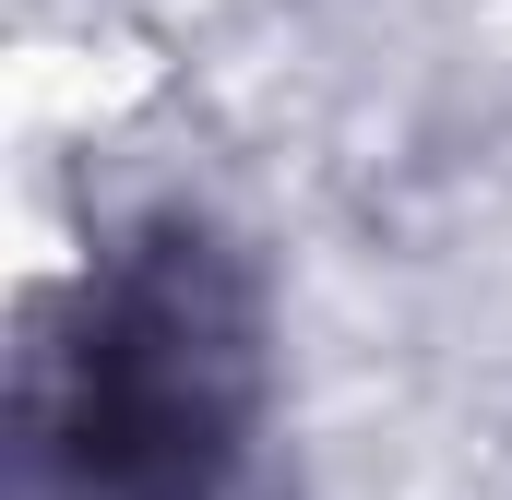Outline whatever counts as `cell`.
I'll return each instance as SVG.
<instances>
[{"label": "cell", "mask_w": 512, "mask_h": 500, "mask_svg": "<svg viewBox=\"0 0 512 500\" xmlns=\"http://www.w3.org/2000/svg\"><path fill=\"white\" fill-rule=\"evenodd\" d=\"M251 441V298L227 250L167 227L84 286V322L36 370V500H215Z\"/></svg>", "instance_id": "obj_1"}]
</instances>
